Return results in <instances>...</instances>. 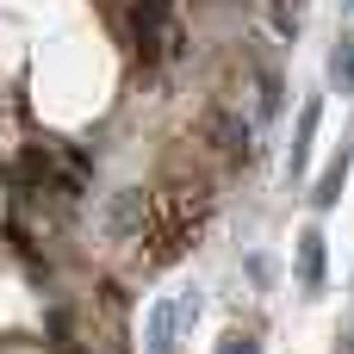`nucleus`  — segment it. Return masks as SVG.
<instances>
[{"instance_id": "5", "label": "nucleus", "mask_w": 354, "mask_h": 354, "mask_svg": "<svg viewBox=\"0 0 354 354\" xmlns=\"http://www.w3.org/2000/svg\"><path fill=\"white\" fill-rule=\"evenodd\" d=\"M342 180H348V149H342V156H336V162L324 168V180H317L311 205H317V212H330V205H336V193H342Z\"/></svg>"}, {"instance_id": "3", "label": "nucleus", "mask_w": 354, "mask_h": 354, "mask_svg": "<svg viewBox=\"0 0 354 354\" xmlns=\"http://www.w3.org/2000/svg\"><path fill=\"white\" fill-rule=\"evenodd\" d=\"M317 118H324V100H305V112H299V131H292V156H286V168H292V174H305V162H311Z\"/></svg>"}, {"instance_id": "7", "label": "nucleus", "mask_w": 354, "mask_h": 354, "mask_svg": "<svg viewBox=\"0 0 354 354\" xmlns=\"http://www.w3.org/2000/svg\"><path fill=\"white\" fill-rule=\"evenodd\" d=\"M218 354H261V342H255V336H224Z\"/></svg>"}, {"instance_id": "4", "label": "nucleus", "mask_w": 354, "mask_h": 354, "mask_svg": "<svg viewBox=\"0 0 354 354\" xmlns=\"http://www.w3.org/2000/svg\"><path fill=\"white\" fill-rule=\"evenodd\" d=\"M299 286H305V292L324 286V230H305V236H299Z\"/></svg>"}, {"instance_id": "8", "label": "nucleus", "mask_w": 354, "mask_h": 354, "mask_svg": "<svg viewBox=\"0 0 354 354\" xmlns=\"http://www.w3.org/2000/svg\"><path fill=\"white\" fill-rule=\"evenodd\" d=\"M342 12H354V0H342Z\"/></svg>"}, {"instance_id": "2", "label": "nucleus", "mask_w": 354, "mask_h": 354, "mask_svg": "<svg viewBox=\"0 0 354 354\" xmlns=\"http://www.w3.org/2000/svg\"><path fill=\"white\" fill-rule=\"evenodd\" d=\"M330 87H336V93H354V12L342 19V37H336V50H330Z\"/></svg>"}, {"instance_id": "6", "label": "nucleus", "mask_w": 354, "mask_h": 354, "mask_svg": "<svg viewBox=\"0 0 354 354\" xmlns=\"http://www.w3.org/2000/svg\"><path fill=\"white\" fill-rule=\"evenodd\" d=\"M137 212H143V193H124V199L106 212V230H112V236H118V230H131V224H137Z\"/></svg>"}, {"instance_id": "1", "label": "nucleus", "mask_w": 354, "mask_h": 354, "mask_svg": "<svg viewBox=\"0 0 354 354\" xmlns=\"http://www.w3.org/2000/svg\"><path fill=\"white\" fill-rule=\"evenodd\" d=\"M180 330H187L180 299H156L143 311V354H180Z\"/></svg>"}]
</instances>
